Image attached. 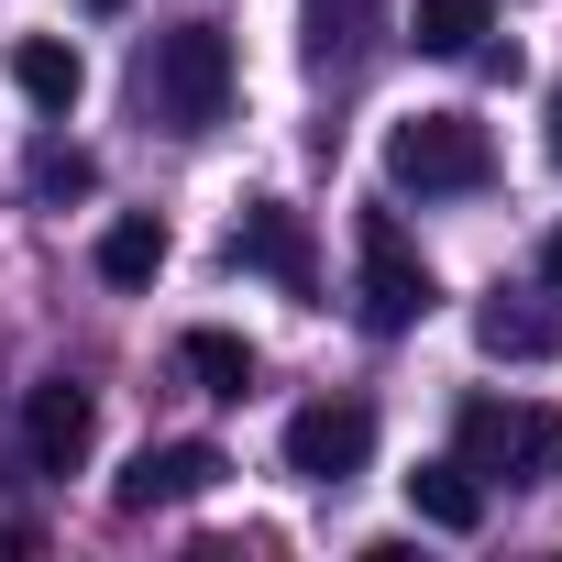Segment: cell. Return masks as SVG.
<instances>
[{
  "label": "cell",
  "mask_w": 562,
  "mask_h": 562,
  "mask_svg": "<svg viewBox=\"0 0 562 562\" xmlns=\"http://www.w3.org/2000/svg\"><path fill=\"white\" fill-rule=\"evenodd\" d=\"M89 12H122V0H89Z\"/></svg>",
  "instance_id": "20"
},
{
  "label": "cell",
  "mask_w": 562,
  "mask_h": 562,
  "mask_svg": "<svg viewBox=\"0 0 562 562\" xmlns=\"http://www.w3.org/2000/svg\"><path fill=\"white\" fill-rule=\"evenodd\" d=\"M375 23H386V0H310V67H321V78H342V67H364V45H375Z\"/></svg>",
  "instance_id": "12"
},
{
  "label": "cell",
  "mask_w": 562,
  "mask_h": 562,
  "mask_svg": "<svg viewBox=\"0 0 562 562\" xmlns=\"http://www.w3.org/2000/svg\"><path fill=\"white\" fill-rule=\"evenodd\" d=\"M353 276H364V331H419L430 321V265L397 232V210H353Z\"/></svg>",
  "instance_id": "4"
},
{
  "label": "cell",
  "mask_w": 562,
  "mask_h": 562,
  "mask_svg": "<svg viewBox=\"0 0 562 562\" xmlns=\"http://www.w3.org/2000/svg\"><path fill=\"white\" fill-rule=\"evenodd\" d=\"M452 463H474L485 485H551V474H562V408L463 397V408H452Z\"/></svg>",
  "instance_id": "3"
},
{
  "label": "cell",
  "mask_w": 562,
  "mask_h": 562,
  "mask_svg": "<svg viewBox=\"0 0 562 562\" xmlns=\"http://www.w3.org/2000/svg\"><path fill=\"white\" fill-rule=\"evenodd\" d=\"M155 276H166V221L155 210H122L100 232V288H155Z\"/></svg>",
  "instance_id": "13"
},
{
  "label": "cell",
  "mask_w": 562,
  "mask_h": 562,
  "mask_svg": "<svg viewBox=\"0 0 562 562\" xmlns=\"http://www.w3.org/2000/svg\"><path fill=\"white\" fill-rule=\"evenodd\" d=\"M232 265H243V276H276L288 299H321V243H310V210L254 199V210L232 221Z\"/></svg>",
  "instance_id": "6"
},
{
  "label": "cell",
  "mask_w": 562,
  "mask_h": 562,
  "mask_svg": "<svg viewBox=\"0 0 562 562\" xmlns=\"http://www.w3.org/2000/svg\"><path fill=\"white\" fill-rule=\"evenodd\" d=\"M496 177V133L474 111H408L386 133V188L397 199H474Z\"/></svg>",
  "instance_id": "2"
},
{
  "label": "cell",
  "mask_w": 562,
  "mask_h": 562,
  "mask_svg": "<svg viewBox=\"0 0 562 562\" xmlns=\"http://www.w3.org/2000/svg\"><path fill=\"white\" fill-rule=\"evenodd\" d=\"M474 342H485L496 364H551V353H562V310H540V299H507V288H496V299L474 310Z\"/></svg>",
  "instance_id": "9"
},
{
  "label": "cell",
  "mask_w": 562,
  "mask_h": 562,
  "mask_svg": "<svg viewBox=\"0 0 562 562\" xmlns=\"http://www.w3.org/2000/svg\"><path fill=\"white\" fill-rule=\"evenodd\" d=\"M408 507H419V529H452V540H474V529H485V474L441 452V463H419V474H408Z\"/></svg>",
  "instance_id": "10"
},
{
  "label": "cell",
  "mask_w": 562,
  "mask_h": 562,
  "mask_svg": "<svg viewBox=\"0 0 562 562\" xmlns=\"http://www.w3.org/2000/svg\"><path fill=\"white\" fill-rule=\"evenodd\" d=\"M0 551H34V529H0Z\"/></svg>",
  "instance_id": "18"
},
{
  "label": "cell",
  "mask_w": 562,
  "mask_h": 562,
  "mask_svg": "<svg viewBox=\"0 0 562 562\" xmlns=\"http://www.w3.org/2000/svg\"><path fill=\"white\" fill-rule=\"evenodd\" d=\"M23 188H34L45 210H67V199H89V188H100V155H89V144H67V133H45V144H34V166H23Z\"/></svg>",
  "instance_id": "16"
},
{
  "label": "cell",
  "mask_w": 562,
  "mask_h": 562,
  "mask_svg": "<svg viewBox=\"0 0 562 562\" xmlns=\"http://www.w3.org/2000/svg\"><path fill=\"white\" fill-rule=\"evenodd\" d=\"M89 441H100V397L67 386V375H45V386L23 397V463H34L45 485H67V474L89 463Z\"/></svg>",
  "instance_id": "7"
},
{
  "label": "cell",
  "mask_w": 562,
  "mask_h": 562,
  "mask_svg": "<svg viewBox=\"0 0 562 562\" xmlns=\"http://www.w3.org/2000/svg\"><path fill=\"white\" fill-rule=\"evenodd\" d=\"M375 463V408L364 397H310L299 419H288V474L299 485H342V474H364Z\"/></svg>",
  "instance_id": "5"
},
{
  "label": "cell",
  "mask_w": 562,
  "mask_h": 562,
  "mask_svg": "<svg viewBox=\"0 0 562 562\" xmlns=\"http://www.w3.org/2000/svg\"><path fill=\"white\" fill-rule=\"evenodd\" d=\"M551 155H562V89H551Z\"/></svg>",
  "instance_id": "19"
},
{
  "label": "cell",
  "mask_w": 562,
  "mask_h": 562,
  "mask_svg": "<svg viewBox=\"0 0 562 562\" xmlns=\"http://www.w3.org/2000/svg\"><path fill=\"white\" fill-rule=\"evenodd\" d=\"M12 89H23L45 122H67V111H78V89H89V67H78V45H56V34H23V45H12Z\"/></svg>",
  "instance_id": "11"
},
{
  "label": "cell",
  "mask_w": 562,
  "mask_h": 562,
  "mask_svg": "<svg viewBox=\"0 0 562 562\" xmlns=\"http://www.w3.org/2000/svg\"><path fill=\"white\" fill-rule=\"evenodd\" d=\"M177 375H188L199 397H243V386H254V342H243V331H188V342H177Z\"/></svg>",
  "instance_id": "14"
},
{
  "label": "cell",
  "mask_w": 562,
  "mask_h": 562,
  "mask_svg": "<svg viewBox=\"0 0 562 562\" xmlns=\"http://www.w3.org/2000/svg\"><path fill=\"white\" fill-rule=\"evenodd\" d=\"M221 474H232V452H221V441H144V452L122 463V485H111V496H122V518H155V507L210 496Z\"/></svg>",
  "instance_id": "8"
},
{
  "label": "cell",
  "mask_w": 562,
  "mask_h": 562,
  "mask_svg": "<svg viewBox=\"0 0 562 562\" xmlns=\"http://www.w3.org/2000/svg\"><path fill=\"white\" fill-rule=\"evenodd\" d=\"M540 276H551V299H562V232H551V243H540Z\"/></svg>",
  "instance_id": "17"
},
{
  "label": "cell",
  "mask_w": 562,
  "mask_h": 562,
  "mask_svg": "<svg viewBox=\"0 0 562 562\" xmlns=\"http://www.w3.org/2000/svg\"><path fill=\"white\" fill-rule=\"evenodd\" d=\"M485 34H496V0H419V12H408L419 56H474Z\"/></svg>",
  "instance_id": "15"
},
{
  "label": "cell",
  "mask_w": 562,
  "mask_h": 562,
  "mask_svg": "<svg viewBox=\"0 0 562 562\" xmlns=\"http://www.w3.org/2000/svg\"><path fill=\"white\" fill-rule=\"evenodd\" d=\"M144 111H155L177 144L221 133V122H232V34H221V23H166V34L144 45Z\"/></svg>",
  "instance_id": "1"
}]
</instances>
